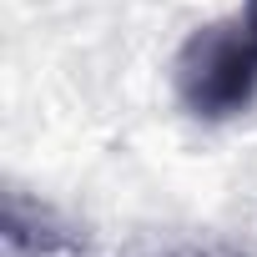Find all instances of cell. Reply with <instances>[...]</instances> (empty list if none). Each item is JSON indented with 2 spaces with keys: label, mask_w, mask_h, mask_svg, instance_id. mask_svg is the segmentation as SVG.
Wrapping results in <instances>:
<instances>
[{
  "label": "cell",
  "mask_w": 257,
  "mask_h": 257,
  "mask_svg": "<svg viewBox=\"0 0 257 257\" xmlns=\"http://www.w3.org/2000/svg\"><path fill=\"white\" fill-rule=\"evenodd\" d=\"M6 257H86L81 237L41 202H26L21 192H6Z\"/></svg>",
  "instance_id": "obj_2"
},
{
  "label": "cell",
  "mask_w": 257,
  "mask_h": 257,
  "mask_svg": "<svg viewBox=\"0 0 257 257\" xmlns=\"http://www.w3.org/2000/svg\"><path fill=\"white\" fill-rule=\"evenodd\" d=\"M242 21H247V31L257 36V0H247V11H242Z\"/></svg>",
  "instance_id": "obj_3"
},
{
  "label": "cell",
  "mask_w": 257,
  "mask_h": 257,
  "mask_svg": "<svg viewBox=\"0 0 257 257\" xmlns=\"http://www.w3.org/2000/svg\"><path fill=\"white\" fill-rule=\"evenodd\" d=\"M187 257H207V252H187Z\"/></svg>",
  "instance_id": "obj_4"
},
{
  "label": "cell",
  "mask_w": 257,
  "mask_h": 257,
  "mask_svg": "<svg viewBox=\"0 0 257 257\" xmlns=\"http://www.w3.org/2000/svg\"><path fill=\"white\" fill-rule=\"evenodd\" d=\"M177 101L197 121H232L257 101V36L247 21H212L192 31L172 66Z\"/></svg>",
  "instance_id": "obj_1"
}]
</instances>
